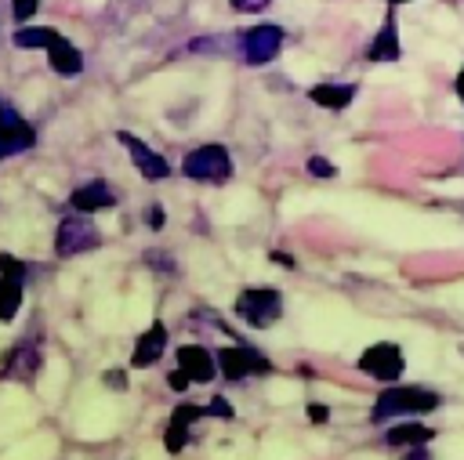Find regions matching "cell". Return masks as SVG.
<instances>
[{
    "label": "cell",
    "instance_id": "obj_19",
    "mask_svg": "<svg viewBox=\"0 0 464 460\" xmlns=\"http://www.w3.org/2000/svg\"><path fill=\"white\" fill-rule=\"evenodd\" d=\"M22 308V283L0 275V322H11Z\"/></svg>",
    "mask_w": 464,
    "mask_h": 460
},
{
    "label": "cell",
    "instance_id": "obj_4",
    "mask_svg": "<svg viewBox=\"0 0 464 460\" xmlns=\"http://www.w3.org/2000/svg\"><path fill=\"white\" fill-rule=\"evenodd\" d=\"M283 43H286V33L276 22H261V25H250L246 33H239V54L254 69L276 62L279 51H283Z\"/></svg>",
    "mask_w": 464,
    "mask_h": 460
},
{
    "label": "cell",
    "instance_id": "obj_24",
    "mask_svg": "<svg viewBox=\"0 0 464 460\" xmlns=\"http://www.w3.org/2000/svg\"><path fill=\"white\" fill-rule=\"evenodd\" d=\"M232 4V11H239V14H257V11H265L272 0H228Z\"/></svg>",
    "mask_w": 464,
    "mask_h": 460
},
{
    "label": "cell",
    "instance_id": "obj_25",
    "mask_svg": "<svg viewBox=\"0 0 464 460\" xmlns=\"http://www.w3.org/2000/svg\"><path fill=\"white\" fill-rule=\"evenodd\" d=\"M308 420H312V424H326V420H330V409H326L323 402H308Z\"/></svg>",
    "mask_w": 464,
    "mask_h": 460
},
{
    "label": "cell",
    "instance_id": "obj_7",
    "mask_svg": "<svg viewBox=\"0 0 464 460\" xmlns=\"http://www.w3.org/2000/svg\"><path fill=\"white\" fill-rule=\"evenodd\" d=\"M402 366H406V359L395 340H377L359 355V369L373 380H395L402 373Z\"/></svg>",
    "mask_w": 464,
    "mask_h": 460
},
{
    "label": "cell",
    "instance_id": "obj_31",
    "mask_svg": "<svg viewBox=\"0 0 464 460\" xmlns=\"http://www.w3.org/2000/svg\"><path fill=\"white\" fill-rule=\"evenodd\" d=\"M272 261L283 264V268H294V257H290V254H272Z\"/></svg>",
    "mask_w": 464,
    "mask_h": 460
},
{
    "label": "cell",
    "instance_id": "obj_15",
    "mask_svg": "<svg viewBox=\"0 0 464 460\" xmlns=\"http://www.w3.org/2000/svg\"><path fill=\"white\" fill-rule=\"evenodd\" d=\"M112 203H116V192H112L102 177H94V181L72 188V196H69V206H72L76 214H94V210H105V206H112Z\"/></svg>",
    "mask_w": 464,
    "mask_h": 460
},
{
    "label": "cell",
    "instance_id": "obj_12",
    "mask_svg": "<svg viewBox=\"0 0 464 460\" xmlns=\"http://www.w3.org/2000/svg\"><path fill=\"white\" fill-rule=\"evenodd\" d=\"M366 58H370V62H399V58H402L395 11H388V14H384V25L373 33V40H370V47H366Z\"/></svg>",
    "mask_w": 464,
    "mask_h": 460
},
{
    "label": "cell",
    "instance_id": "obj_17",
    "mask_svg": "<svg viewBox=\"0 0 464 460\" xmlns=\"http://www.w3.org/2000/svg\"><path fill=\"white\" fill-rule=\"evenodd\" d=\"M435 438V431L428 427V424H413V420H402V424H395V427H388V435H384V442L388 446H428Z\"/></svg>",
    "mask_w": 464,
    "mask_h": 460
},
{
    "label": "cell",
    "instance_id": "obj_1",
    "mask_svg": "<svg viewBox=\"0 0 464 460\" xmlns=\"http://www.w3.org/2000/svg\"><path fill=\"white\" fill-rule=\"evenodd\" d=\"M442 406V395L431 391V388H417V384H392L384 388L377 398H373V409H370V420L373 424H384V420H395V417H420V413H431Z\"/></svg>",
    "mask_w": 464,
    "mask_h": 460
},
{
    "label": "cell",
    "instance_id": "obj_3",
    "mask_svg": "<svg viewBox=\"0 0 464 460\" xmlns=\"http://www.w3.org/2000/svg\"><path fill=\"white\" fill-rule=\"evenodd\" d=\"M236 315L250 326V330H268L279 322L283 315V297L276 286H246L236 297Z\"/></svg>",
    "mask_w": 464,
    "mask_h": 460
},
{
    "label": "cell",
    "instance_id": "obj_20",
    "mask_svg": "<svg viewBox=\"0 0 464 460\" xmlns=\"http://www.w3.org/2000/svg\"><path fill=\"white\" fill-rule=\"evenodd\" d=\"M0 275H7V279H18V283H25V264H22L18 257H11V254H0Z\"/></svg>",
    "mask_w": 464,
    "mask_h": 460
},
{
    "label": "cell",
    "instance_id": "obj_29",
    "mask_svg": "<svg viewBox=\"0 0 464 460\" xmlns=\"http://www.w3.org/2000/svg\"><path fill=\"white\" fill-rule=\"evenodd\" d=\"M453 91H457V98H460V105H464V65L457 69V80H453Z\"/></svg>",
    "mask_w": 464,
    "mask_h": 460
},
{
    "label": "cell",
    "instance_id": "obj_6",
    "mask_svg": "<svg viewBox=\"0 0 464 460\" xmlns=\"http://www.w3.org/2000/svg\"><path fill=\"white\" fill-rule=\"evenodd\" d=\"M218 369H221L225 380H243V377H250V373H272L276 366H272L257 348L236 340V344H228V348L218 351Z\"/></svg>",
    "mask_w": 464,
    "mask_h": 460
},
{
    "label": "cell",
    "instance_id": "obj_18",
    "mask_svg": "<svg viewBox=\"0 0 464 460\" xmlns=\"http://www.w3.org/2000/svg\"><path fill=\"white\" fill-rule=\"evenodd\" d=\"M58 36V29L54 25H22V29H14V47H22V51H44L51 40Z\"/></svg>",
    "mask_w": 464,
    "mask_h": 460
},
{
    "label": "cell",
    "instance_id": "obj_5",
    "mask_svg": "<svg viewBox=\"0 0 464 460\" xmlns=\"http://www.w3.org/2000/svg\"><path fill=\"white\" fill-rule=\"evenodd\" d=\"M98 243H102V235H98V228H94V221H91L87 214L65 217V221L58 225V232H54V254H58V257L87 254V250H94Z\"/></svg>",
    "mask_w": 464,
    "mask_h": 460
},
{
    "label": "cell",
    "instance_id": "obj_21",
    "mask_svg": "<svg viewBox=\"0 0 464 460\" xmlns=\"http://www.w3.org/2000/svg\"><path fill=\"white\" fill-rule=\"evenodd\" d=\"M308 174L312 177H337V167L326 156H308Z\"/></svg>",
    "mask_w": 464,
    "mask_h": 460
},
{
    "label": "cell",
    "instance_id": "obj_2",
    "mask_svg": "<svg viewBox=\"0 0 464 460\" xmlns=\"http://www.w3.org/2000/svg\"><path fill=\"white\" fill-rule=\"evenodd\" d=\"M181 174L192 177V181H203V185H225L232 177V156H228V149L221 141L196 145L192 152H185Z\"/></svg>",
    "mask_w": 464,
    "mask_h": 460
},
{
    "label": "cell",
    "instance_id": "obj_26",
    "mask_svg": "<svg viewBox=\"0 0 464 460\" xmlns=\"http://www.w3.org/2000/svg\"><path fill=\"white\" fill-rule=\"evenodd\" d=\"M167 384H170V388H174V391H185V388H188V384H192V380H188V377H185V373H181V369H170V373H167Z\"/></svg>",
    "mask_w": 464,
    "mask_h": 460
},
{
    "label": "cell",
    "instance_id": "obj_30",
    "mask_svg": "<svg viewBox=\"0 0 464 460\" xmlns=\"http://www.w3.org/2000/svg\"><path fill=\"white\" fill-rule=\"evenodd\" d=\"M149 225H152V228H160V225H163V210H160V206H152V210H149Z\"/></svg>",
    "mask_w": 464,
    "mask_h": 460
},
{
    "label": "cell",
    "instance_id": "obj_22",
    "mask_svg": "<svg viewBox=\"0 0 464 460\" xmlns=\"http://www.w3.org/2000/svg\"><path fill=\"white\" fill-rule=\"evenodd\" d=\"M36 7H40V0H11V18L25 25L36 14Z\"/></svg>",
    "mask_w": 464,
    "mask_h": 460
},
{
    "label": "cell",
    "instance_id": "obj_9",
    "mask_svg": "<svg viewBox=\"0 0 464 460\" xmlns=\"http://www.w3.org/2000/svg\"><path fill=\"white\" fill-rule=\"evenodd\" d=\"M116 141L127 149V156H130V163L138 167V174L145 177V181H163L167 174H170V163L156 152V149H149L141 138H134L130 130H120L116 134Z\"/></svg>",
    "mask_w": 464,
    "mask_h": 460
},
{
    "label": "cell",
    "instance_id": "obj_11",
    "mask_svg": "<svg viewBox=\"0 0 464 460\" xmlns=\"http://www.w3.org/2000/svg\"><path fill=\"white\" fill-rule=\"evenodd\" d=\"M178 369H181L192 384H207V380H214V373H218V359H214L203 344H181V348H178Z\"/></svg>",
    "mask_w": 464,
    "mask_h": 460
},
{
    "label": "cell",
    "instance_id": "obj_13",
    "mask_svg": "<svg viewBox=\"0 0 464 460\" xmlns=\"http://www.w3.org/2000/svg\"><path fill=\"white\" fill-rule=\"evenodd\" d=\"M44 54H47V65H51L58 76H80V72H83V51H80L72 40H65L62 33L44 47Z\"/></svg>",
    "mask_w": 464,
    "mask_h": 460
},
{
    "label": "cell",
    "instance_id": "obj_32",
    "mask_svg": "<svg viewBox=\"0 0 464 460\" xmlns=\"http://www.w3.org/2000/svg\"><path fill=\"white\" fill-rule=\"evenodd\" d=\"M388 4H392V7H399V4H413V0H388Z\"/></svg>",
    "mask_w": 464,
    "mask_h": 460
},
{
    "label": "cell",
    "instance_id": "obj_28",
    "mask_svg": "<svg viewBox=\"0 0 464 460\" xmlns=\"http://www.w3.org/2000/svg\"><path fill=\"white\" fill-rule=\"evenodd\" d=\"M105 384H109V388H123L127 380H123V373H120V369H109V373H105Z\"/></svg>",
    "mask_w": 464,
    "mask_h": 460
},
{
    "label": "cell",
    "instance_id": "obj_8",
    "mask_svg": "<svg viewBox=\"0 0 464 460\" xmlns=\"http://www.w3.org/2000/svg\"><path fill=\"white\" fill-rule=\"evenodd\" d=\"M33 145H36L33 123H29L25 116H18L14 109H4V105H0V159L18 156V152H25V149H33Z\"/></svg>",
    "mask_w": 464,
    "mask_h": 460
},
{
    "label": "cell",
    "instance_id": "obj_16",
    "mask_svg": "<svg viewBox=\"0 0 464 460\" xmlns=\"http://www.w3.org/2000/svg\"><path fill=\"white\" fill-rule=\"evenodd\" d=\"M308 101H315L330 112H341L355 101V83H315V87H308Z\"/></svg>",
    "mask_w": 464,
    "mask_h": 460
},
{
    "label": "cell",
    "instance_id": "obj_14",
    "mask_svg": "<svg viewBox=\"0 0 464 460\" xmlns=\"http://www.w3.org/2000/svg\"><path fill=\"white\" fill-rule=\"evenodd\" d=\"M167 351V326L163 322H152L138 340H134V351H130V366L134 369H145V366H156Z\"/></svg>",
    "mask_w": 464,
    "mask_h": 460
},
{
    "label": "cell",
    "instance_id": "obj_23",
    "mask_svg": "<svg viewBox=\"0 0 464 460\" xmlns=\"http://www.w3.org/2000/svg\"><path fill=\"white\" fill-rule=\"evenodd\" d=\"M207 417H221V420H232V406H228V398L214 395V398L207 402Z\"/></svg>",
    "mask_w": 464,
    "mask_h": 460
},
{
    "label": "cell",
    "instance_id": "obj_10",
    "mask_svg": "<svg viewBox=\"0 0 464 460\" xmlns=\"http://www.w3.org/2000/svg\"><path fill=\"white\" fill-rule=\"evenodd\" d=\"M203 417H207V406H196V402L174 406V413H170V420H167V431H163L167 453H181L185 442H188V427H192L196 420H203Z\"/></svg>",
    "mask_w": 464,
    "mask_h": 460
},
{
    "label": "cell",
    "instance_id": "obj_27",
    "mask_svg": "<svg viewBox=\"0 0 464 460\" xmlns=\"http://www.w3.org/2000/svg\"><path fill=\"white\" fill-rule=\"evenodd\" d=\"M402 460H431V453H428V449H424V446H410V449H406V456H402Z\"/></svg>",
    "mask_w": 464,
    "mask_h": 460
}]
</instances>
